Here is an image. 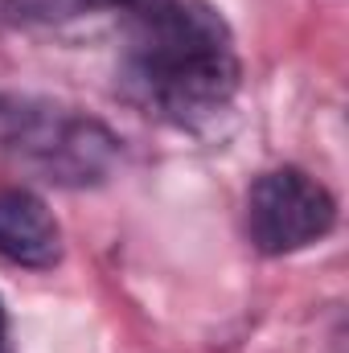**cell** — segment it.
I'll return each mask as SVG.
<instances>
[{
    "label": "cell",
    "instance_id": "6da1fadb",
    "mask_svg": "<svg viewBox=\"0 0 349 353\" xmlns=\"http://www.w3.org/2000/svg\"><path fill=\"white\" fill-rule=\"evenodd\" d=\"M111 17L123 37L119 83L140 111L189 132L230 111L243 62L210 0H119Z\"/></svg>",
    "mask_w": 349,
    "mask_h": 353
},
{
    "label": "cell",
    "instance_id": "7a4b0ae2",
    "mask_svg": "<svg viewBox=\"0 0 349 353\" xmlns=\"http://www.w3.org/2000/svg\"><path fill=\"white\" fill-rule=\"evenodd\" d=\"M119 157V136L103 119L41 99L0 94V169L58 189H87L115 173Z\"/></svg>",
    "mask_w": 349,
    "mask_h": 353
},
{
    "label": "cell",
    "instance_id": "3957f363",
    "mask_svg": "<svg viewBox=\"0 0 349 353\" xmlns=\"http://www.w3.org/2000/svg\"><path fill=\"white\" fill-rule=\"evenodd\" d=\"M247 243L267 255L283 259L325 243L337 230V197L321 176L304 173L296 165H279L255 176L243 205Z\"/></svg>",
    "mask_w": 349,
    "mask_h": 353
},
{
    "label": "cell",
    "instance_id": "277c9868",
    "mask_svg": "<svg viewBox=\"0 0 349 353\" xmlns=\"http://www.w3.org/2000/svg\"><path fill=\"white\" fill-rule=\"evenodd\" d=\"M66 255L54 210L29 185H0V259L21 271H54Z\"/></svg>",
    "mask_w": 349,
    "mask_h": 353
},
{
    "label": "cell",
    "instance_id": "5b68a950",
    "mask_svg": "<svg viewBox=\"0 0 349 353\" xmlns=\"http://www.w3.org/2000/svg\"><path fill=\"white\" fill-rule=\"evenodd\" d=\"M0 353H12V337H8V312H4V300H0Z\"/></svg>",
    "mask_w": 349,
    "mask_h": 353
}]
</instances>
